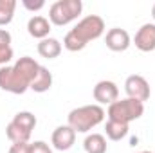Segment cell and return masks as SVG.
Returning a JSON list of instances; mask_svg holds the SVG:
<instances>
[{
  "label": "cell",
  "mask_w": 155,
  "mask_h": 153,
  "mask_svg": "<svg viewBox=\"0 0 155 153\" xmlns=\"http://www.w3.org/2000/svg\"><path fill=\"white\" fill-rule=\"evenodd\" d=\"M51 86H52V74L49 72V69L40 67L35 81L31 83V90L36 92V94H43V92H47Z\"/></svg>",
  "instance_id": "cell-14"
},
{
  "label": "cell",
  "mask_w": 155,
  "mask_h": 153,
  "mask_svg": "<svg viewBox=\"0 0 155 153\" xmlns=\"http://www.w3.org/2000/svg\"><path fill=\"white\" fill-rule=\"evenodd\" d=\"M83 11L81 0H58L49 7V22L61 27L76 20Z\"/></svg>",
  "instance_id": "cell-5"
},
{
  "label": "cell",
  "mask_w": 155,
  "mask_h": 153,
  "mask_svg": "<svg viewBox=\"0 0 155 153\" xmlns=\"http://www.w3.org/2000/svg\"><path fill=\"white\" fill-rule=\"evenodd\" d=\"M11 122H15V124H16L18 128H22L24 132L33 133V130H35V126H36V117H35V114H31V112H18V114L13 117Z\"/></svg>",
  "instance_id": "cell-17"
},
{
  "label": "cell",
  "mask_w": 155,
  "mask_h": 153,
  "mask_svg": "<svg viewBox=\"0 0 155 153\" xmlns=\"http://www.w3.org/2000/svg\"><path fill=\"white\" fill-rule=\"evenodd\" d=\"M40 67L41 65L31 56L20 58L11 67H0V88L16 96L25 94L31 88V83L35 81Z\"/></svg>",
  "instance_id": "cell-1"
},
{
  "label": "cell",
  "mask_w": 155,
  "mask_h": 153,
  "mask_svg": "<svg viewBox=\"0 0 155 153\" xmlns=\"http://www.w3.org/2000/svg\"><path fill=\"white\" fill-rule=\"evenodd\" d=\"M83 148L87 153H107V139L101 133H90L85 137Z\"/></svg>",
  "instance_id": "cell-13"
},
{
  "label": "cell",
  "mask_w": 155,
  "mask_h": 153,
  "mask_svg": "<svg viewBox=\"0 0 155 153\" xmlns=\"http://www.w3.org/2000/svg\"><path fill=\"white\" fill-rule=\"evenodd\" d=\"M9 153H31V142H15L11 144Z\"/></svg>",
  "instance_id": "cell-21"
},
{
  "label": "cell",
  "mask_w": 155,
  "mask_h": 153,
  "mask_svg": "<svg viewBox=\"0 0 155 153\" xmlns=\"http://www.w3.org/2000/svg\"><path fill=\"white\" fill-rule=\"evenodd\" d=\"M134 43L143 52L155 50V24H144V25H141V29L135 33Z\"/></svg>",
  "instance_id": "cell-10"
},
{
  "label": "cell",
  "mask_w": 155,
  "mask_h": 153,
  "mask_svg": "<svg viewBox=\"0 0 155 153\" xmlns=\"http://www.w3.org/2000/svg\"><path fill=\"white\" fill-rule=\"evenodd\" d=\"M22 4H24V7H25V9H29V11H33V13H35V11H40V9L45 5V2H43V0H36V2H31V0H24Z\"/></svg>",
  "instance_id": "cell-22"
},
{
  "label": "cell",
  "mask_w": 155,
  "mask_h": 153,
  "mask_svg": "<svg viewBox=\"0 0 155 153\" xmlns=\"http://www.w3.org/2000/svg\"><path fill=\"white\" fill-rule=\"evenodd\" d=\"M128 124H123V122H117V121H107L105 124V133L110 141H121L128 135Z\"/></svg>",
  "instance_id": "cell-15"
},
{
  "label": "cell",
  "mask_w": 155,
  "mask_h": 153,
  "mask_svg": "<svg viewBox=\"0 0 155 153\" xmlns=\"http://www.w3.org/2000/svg\"><path fill=\"white\" fill-rule=\"evenodd\" d=\"M31 153H52V150L49 148L47 142H43V141H35V142H31Z\"/></svg>",
  "instance_id": "cell-20"
},
{
  "label": "cell",
  "mask_w": 155,
  "mask_h": 153,
  "mask_svg": "<svg viewBox=\"0 0 155 153\" xmlns=\"http://www.w3.org/2000/svg\"><path fill=\"white\" fill-rule=\"evenodd\" d=\"M124 92H126L128 97L137 99L141 103L148 101L150 94H152L150 92V83L143 76H139V74H132V76L126 77V81H124Z\"/></svg>",
  "instance_id": "cell-6"
},
{
  "label": "cell",
  "mask_w": 155,
  "mask_h": 153,
  "mask_svg": "<svg viewBox=\"0 0 155 153\" xmlns=\"http://www.w3.org/2000/svg\"><path fill=\"white\" fill-rule=\"evenodd\" d=\"M5 135H7V139H9L13 144H15V142H29V139H31V133L24 132V130L18 128L15 122H9V124H7Z\"/></svg>",
  "instance_id": "cell-19"
},
{
  "label": "cell",
  "mask_w": 155,
  "mask_h": 153,
  "mask_svg": "<svg viewBox=\"0 0 155 153\" xmlns=\"http://www.w3.org/2000/svg\"><path fill=\"white\" fill-rule=\"evenodd\" d=\"M67 121L76 133H87L105 121V110L99 105H85L71 110Z\"/></svg>",
  "instance_id": "cell-3"
},
{
  "label": "cell",
  "mask_w": 155,
  "mask_h": 153,
  "mask_svg": "<svg viewBox=\"0 0 155 153\" xmlns=\"http://www.w3.org/2000/svg\"><path fill=\"white\" fill-rule=\"evenodd\" d=\"M105 43L110 50L114 52H124L130 45H132V38L128 34V31L121 29V27H114L107 33L105 36Z\"/></svg>",
  "instance_id": "cell-9"
},
{
  "label": "cell",
  "mask_w": 155,
  "mask_h": 153,
  "mask_svg": "<svg viewBox=\"0 0 155 153\" xmlns=\"http://www.w3.org/2000/svg\"><path fill=\"white\" fill-rule=\"evenodd\" d=\"M13 60V47H11V34L5 29H0V65H7Z\"/></svg>",
  "instance_id": "cell-16"
},
{
  "label": "cell",
  "mask_w": 155,
  "mask_h": 153,
  "mask_svg": "<svg viewBox=\"0 0 155 153\" xmlns=\"http://www.w3.org/2000/svg\"><path fill=\"white\" fill-rule=\"evenodd\" d=\"M94 99L97 101V105H112L116 103L117 97H119V88L114 81H108V79H103L99 83H96L94 86Z\"/></svg>",
  "instance_id": "cell-7"
},
{
  "label": "cell",
  "mask_w": 155,
  "mask_h": 153,
  "mask_svg": "<svg viewBox=\"0 0 155 153\" xmlns=\"http://www.w3.org/2000/svg\"><path fill=\"white\" fill-rule=\"evenodd\" d=\"M103 33H105V20L101 16H97V15H88V16L81 18L65 34L63 47L67 50H71V52L83 50L88 41L97 40Z\"/></svg>",
  "instance_id": "cell-2"
},
{
  "label": "cell",
  "mask_w": 155,
  "mask_h": 153,
  "mask_svg": "<svg viewBox=\"0 0 155 153\" xmlns=\"http://www.w3.org/2000/svg\"><path fill=\"white\" fill-rule=\"evenodd\" d=\"M52 146L60 151H67L74 146L76 142V132L69 126V124H63V126H58L54 132H52Z\"/></svg>",
  "instance_id": "cell-8"
},
{
  "label": "cell",
  "mask_w": 155,
  "mask_h": 153,
  "mask_svg": "<svg viewBox=\"0 0 155 153\" xmlns=\"http://www.w3.org/2000/svg\"><path fill=\"white\" fill-rule=\"evenodd\" d=\"M38 54L45 60H54L61 54V43L60 40L56 38H45V40H40L38 43Z\"/></svg>",
  "instance_id": "cell-12"
},
{
  "label": "cell",
  "mask_w": 155,
  "mask_h": 153,
  "mask_svg": "<svg viewBox=\"0 0 155 153\" xmlns=\"http://www.w3.org/2000/svg\"><path fill=\"white\" fill-rule=\"evenodd\" d=\"M152 16H153V20H155V4H153V7H152Z\"/></svg>",
  "instance_id": "cell-23"
},
{
  "label": "cell",
  "mask_w": 155,
  "mask_h": 153,
  "mask_svg": "<svg viewBox=\"0 0 155 153\" xmlns=\"http://www.w3.org/2000/svg\"><path fill=\"white\" fill-rule=\"evenodd\" d=\"M27 33L36 40H45L49 38V33H51V22L45 18V16H33L29 18L27 22Z\"/></svg>",
  "instance_id": "cell-11"
},
{
  "label": "cell",
  "mask_w": 155,
  "mask_h": 153,
  "mask_svg": "<svg viewBox=\"0 0 155 153\" xmlns=\"http://www.w3.org/2000/svg\"><path fill=\"white\" fill-rule=\"evenodd\" d=\"M15 9H16L15 0H0V27L9 25L13 22Z\"/></svg>",
  "instance_id": "cell-18"
},
{
  "label": "cell",
  "mask_w": 155,
  "mask_h": 153,
  "mask_svg": "<svg viewBox=\"0 0 155 153\" xmlns=\"http://www.w3.org/2000/svg\"><path fill=\"white\" fill-rule=\"evenodd\" d=\"M110 121H117L123 124H130L132 121H137L139 117L144 114V103L126 97V99H117L116 103H112L107 110Z\"/></svg>",
  "instance_id": "cell-4"
},
{
  "label": "cell",
  "mask_w": 155,
  "mask_h": 153,
  "mask_svg": "<svg viewBox=\"0 0 155 153\" xmlns=\"http://www.w3.org/2000/svg\"><path fill=\"white\" fill-rule=\"evenodd\" d=\"M139 153H152V151H139Z\"/></svg>",
  "instance_id": "cell-24"
}]
</instances>
